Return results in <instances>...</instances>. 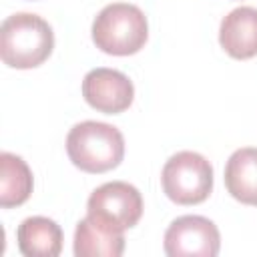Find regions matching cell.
Listing matches in <instances>:
<instances>
[{"instance_id":"1","label":"cell","mask_w":257,"mask_h":257,"mask_svg":"<svg viewBox=\"0 0 257 257\" xmlns=\"http://www.w3.org/2000/svg\"><path fill=\"white\" fill-rule=\"evenodd\" d=\"M54 48L50 24L30 12L8 16L0 28V56L10 68L40 66Z\"/></svg>"},{"instance_id":"2","label":"cell","mask_w":257,"mask_h":257,"mask_svg":"<svg viewBox=\"0 0 257 257\" xmlns=\"http://www.w3.org/2000/svg\"><path fill=\"white\" fill-rule=\"evenodd\" d=\"M66 153L74 167L84 173H106L124 157L122 133L106 122L84 120L70 128Z\"/></svg>"},{"instance_id":"3","label":"cell","mask_w":257,"mask_h":257,"mask_svg":"<svg viewBox=\"0 0 257 257\" xmlns=\"http://www.w3.org/2000/svg\"><path fill=\"white\" fill-rule=\"evenodd\" d=\"M149 38V24L143 10L128 2L104 6L92 22V42L106 54L128 56L139 52Z\"/></svg>"},{"instance_id":"4","label":"cell","mask_w":257,"mask_h":257,"mask_svg":"<svg viewBox=\"0 0 257 257\" xmlns=\"http://www.w3.org/2000/svg\"><path fill=\"white\" fill-rule=\"evenodd\" d=\"M161 183L165 195L173 203L197 205L211 195L213 167L203 155L195 151H181L165 163Z\"/></svg>"},{"instance_id":"5","label":"cell","mask_w":257,"mask_h":257,"mask_svg":"<svg viewBox=\"0 0 257 257\" xmlns=\"http://www.w3.org/2000/svg\"><path fill=\"white\" fill-rule=\"evenodd\" d=\"M86 215L98 225L122 233L139 223L143 215V197L131 183L110 181L90 193Z\"/></svg>"},{"instance_id":"6","label":"cell","mask_w":257,"mask_h":257,"mask_svg":"<svg viewBox=\"0 0 257 257\" xmlns=\"http://www.w3.org/2000/svg\"><path fill=\"white\" fill-rule=\"evenodd\" d=\"M219 247L217 225L201 215H183L165 231V253L169 257H215Z\"/></svg>"},{"instance_id":"7","label":"cell","mask_w":257,"mask_h":257,"mask_svg":"<svg viewBox=\"0 0 257 257\" xmlns=\"http://www.w3.org/2000/svg\"><path fill=\"white\" fill-rule=\"evenodd\" d=\"M84 100L104 114H118L133 104L135 86L126 74L114 68H92L82 80Z\"/></svg>"},{"instance_id":"8","label":"cell","mask_w":257,"mask_h":257,"mask_svg":"<svg viewBox=\"0 0 257 257\" xmlns=\"http://www.w3.org/2000/svg\"><path fill=\"white\" fill-rule=\"evenodd\" d=\"M219 42L231 58L247 60L257 56V8L239 6L231 10L221 20Z\"/></svg>"},{"instance_id":"9","label":"cell","mask_w":257,"mask_h":257,"mask_svg":"<svg viewBox=\"0 0 257 257\" xmlns=\"http://www.w3.org/2000/svg\"><path fill=\"white\" fill-rule=\"evenodd\" d=\"M18 249L26 257H56L62 251V229L48 217H28L16 231Z\"/></svg>"},{"instance_id":"10","label":"cell","mask_w":257,"mask_h":257,"mask_svg":"<svg viewBox=\"0 0 257 257\" xmlns=\"http://www.w3.org/2000/svg\"><path fill=\"white\" fill-rule=\"evenodd\" d=\"M225 187L233 199L257 207V149H237L225 165Z\"/></svg>"},{"instance_id":"11","label":"cell","mask_w":257,"mask_h":257,"mask_svg":"<svg viewBox=\"0 0 257 257\" xmlns=\"http://www.w3.org/2000/svg\"><path fill=\"white\" fill-rule=\"evenodd\" d=\"M124 251V235L110 231L88 215L78 221L74 231V255L76 257H118Z\"/></svg>"},{"instance_id":"12","label":"cell","mask_w":257,"mask_h":257,"mask_svg":"<svg viewBox=\"0 0 257 257\" xmlns=\"http://www.w3.org/2000/svg\"><path fill=\"white\" fill-rule=\"evenodd\" d=\"M32 171L12 153L0 155V207L10 209L22 205L32 193Z\"/></svg>"}]
</instances>
